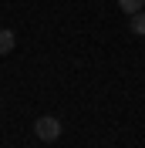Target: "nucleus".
<instances>
[{
    "label": "nucleus",
    "instance_id": "obj_4",
    "mask_svg": "<svg viewBox=\"0 0 145 148\" xmlns=\"http://www.w3.org/2000/svg\"><path fill=\"white\" fill-rule=\"evenodd\" d=\"M128 27H132V34H135V37H145V10H142V14H135V17H128Z\"/></svg>",
    "mask_w": 145,
    "mask_h": 148
},
{
    "label": "nucleus",
    "instance_id": "obj_3",
    "mask_svg": "<svg viewBox=\"0 0 145 148\" xmlns=\"http://www.w3.org/2000/svg\"><path fill=\"white\" fill-rule=\"evenodd\" d=\"M118 7L125 10L128 17H135V14H142V10H145V0H118Z\"/></svg>",
    "mask_w": 145,
    "mask_h": 148
},
{
    "label": "nucleus",
    "instance_id": "obj_1",
    "mask_svg": "<svg viewBox=\"0 0 145 148\" xmlns=\"http://www.w3.org/2000/svg\"><path fill=\"white\" fill-rule=\"evenodd\" d=\"M61 131H64V125H61V118H54V114H41V118L34 121V135H37V141H57L61 138Z\"/></svg>",
    "mask_w": 145,
    "mask_h": 148
},
{
    "label": "nucleus",
    "instance_id": "obj_2",
    "mask_svg": "<svg viewBox=\"0 0 145 148\" xmlns=\"http://www.w3.org/2000/svg\"><path fill=\"white\" fill-rule=\"evenodd\" d=\"M14 44H17V34H14V30H7V27H0V57L10 54V51H14Z\"/></svg>",
    "mask_w": 145,
    "mask_h": 148
}]
</instances>
